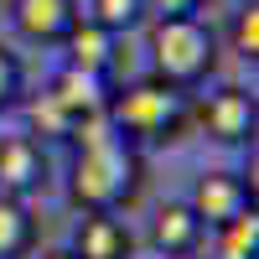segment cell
<instances>
[{
	"label": "cell",
	"mask_w": 259,
	"mask_h": 259,
	"mask_svg": "<svg viewBox=\"0 0 259 259\" xmlns=\"http://www.w3.org/2000/svg\"><path fill=\"white\" fill-rule=\"evenodd\" d=\"M78 150H73V182L68 197L83 212H119L124 202H135L140 192V156L135 145L119 140L109 119H89L73 130Z\"/></svg>",
	"instance_id": "cell-1"
},
{
	"label": "cell",
	"mask_w": 259,
	"mask_h": 259,
	"mask_svg": "<svg viewBox=\"0 0 259 259\" xmlns=\"http://www.w3.org/2000/svg\"><path fill=\"white\" fill-rule=\"evenodd\" d=\"M218 62V36L197 16H166L150 26V78L171 83L177 94L197 89Z\"/></svg>",
	"instance_id": "cell-2"
},
{
	"label": "cell",
	"mask_w": 259,
	"mask_h": 259,
	"mask_svg": "<svg viewBox=\"0 0 259 259\" xmlns=\"http://www.w3.org/2000/svg\"><path fill=\"white\" fill-rule=\"evenodd\" d=\"M109 130L130 145H156L182 130V94L161 78H135L124 89H109Z\"/></svg>",
	"instance_id": "cell-3"
},
{
	"label": "cell",
	"mask_w": 259,
	"mask_h": 259,
	"mask_svg": "<svg viewBox=\"0 0 259 259\" xmlns=\"http://www.w3.org/2000/svg\"><path fill=\"white\" fill-rule=\"evenodd\" d=\"M187 207L197 212L202 228H223L228 218H239V212L254 207V192H249V182L239 171H202L192 197H187Z\"/></svg>",
	"instance_id": "cell-4"
},
{
	"label": "cell",
	"mask_w": 259,
	"mask_h": 259,
	"mask_svg": "<svg viewBox=\"0 0 259 259\" xmlns=\"http://www.w3.org/2000/svg\"><path fill=\"white\" fill-rule=\"evenodd\" d=\"M197 119H202V135L223 140V145H239V140H249V135H254L259 109H254V94H249V89L228 83V89L207 94V104H202V114H197Z\"/></svg>",
	"instance_id": "cell-5"
},
{
	"label": "cell",
	"mask_w": 259,
	"mask_h": 259,
	"mask_svg": "<svg viewBox=\"0 0 259 259\" xmlns=\"http://www.w3.org/2000/svg\"><path fill=\"white\" fill-rule=\"evenodd\" d=\"M47 99H52L57 109L73 119V130H78V124H89V119H104V109H109V78L83 73V68H68V62H62V73L52 78Z\"/></svg>",
	"instance_id": "cell-6"
},
{
	"label": "cell",
	"mask_w": 259,
	"mask_h": 259,
	"mask_svg": "<svg viewBox=\"0 0 259 259\" xmlns=\"http://www.w3.org/2000/svg\"><path fill=\"white\" fill-rule=\"evenodd\" d=\"M47 182V156H41L36 135H6L0 140V197L26 202L31 192Z\"/></svg>",
	"instance_id": "cell-7"
},
{
	"label": "cell",
	"mask_w": 259,
	"mask_h": 259,
	"mask_svg": "<svg viewBox=\"0 0 259 259\" xmlns=\"http://www.w3.org/2000/svg\"><path fill=\"white\" fill-rule=\"evenodd\" d=\"M11 21H16V31L26 41L57 47V41L68 36V26L78 21V6L73 0H11Z\"/></svg>",
	"instance_id": "cell-8"
},
{
	"label": "cell",
	"mask_w": 259,
	"mask_h": 259,
	"mask_svg": "<svg viewBox=\"0 0 259 259\" xmlns=\"http://www.w3.org/2000/svg\"><path fill=\"white\" fill-rule=\"evenodd\" d=\"M57 47L68 52V68H83V73L109 78V68H114V52H119V36H114V31H104L99 21L78 16L73 26H68V36L57 41Z\"/></svg>",
	"instance_id": "cell-9"
},
{
	"label": "cell",
	"mask_w": 259,
	"mask_h": 259,
	"mask_svg": "<svg viewBox=\"0 0 259 259\" xmlns=\"http://www.w3.org/2000/svg\"><path fill=\"white\" fill-rule=\"evenodd\" d=\"M78 259H130V228L119 212H83V223L73 233Z\"/></svg>",
	"instance_id": "cell-10"
},
{
	"label": "cell",
	"mask_w": 259,
	"mask_h": 259,
	"mask_svg": "<svg viewBox=\"0 0 259 259\" xmlns=\"http://www.w3.org/2000/svg\"><path fill=\"white\" fill-rule=\"evenodd\" d=\"M202 223H197V212H192L187 202H166L161 212H156V223H150V244L161 249V259L166 254H197V244H202Z\"/></svg>",
	"instance_id": "cell-11"
},
{
	"label": "cell",
	"mask_w": 259,
	"mask_h": 259,
	"mask_svg": "<svg viewBox=\"0 0 259 259\" xmlns=\"http://www.w3.org/2000/svg\"><path fill=\"white\" fill-rule=\"evenodd\" d=\"M31 244H36L31 207L16 202V197H0V259H21V254H31Z\"/></svg>",
	"instance_id": "cell-12"
},
{
	"label": "cell",
	"mask_w": 259,
	"mask_h": 259,
	"mask_svg": "<svg viewBox=\"0 0 259 259\" xmlns=\"http://www.w3.org/2000/svg\"><path fill=\"white\" fill-rule=\"evenodd\" d=\"M73 6H78V16L99 21V26L114 31V36L145 21V0H73Z\"/></svg>",
	"instance_id": "cell-13"
},
{
	"label": "cell",
	"mask_w": 259,
	"mask_h": 259,
	"mask_svg": "<svg viewBox=\"0 0 259 259\" xmlns=\"http://www.w3.org/2000/svg\"><path fill=\"white\" fill-rule=\"evenodd\" d=\"M218 259H259V212H239L218 228Z\"/></svg>",
	"instance_id": "cell-14"
},
{
	"label": "cell",
	"mask_w": 259,
	"mask_h": 259,
	"mask_svg": "<svg viewBox=\"0 0 259 259\" xmlns=\"http://www.w3.org/2000/svg\"><path fill=\"white\" fill-rule=\"evenodd\" d=\"M233 52L249 57V62L259 57V6H254V0L233 11Z\"/></svg>",
	"instance_id": "cell-15"
},
{
	"label": "cell",
	"mask_w": 259,
	"mask_h": 259,
	"mask_svg": "<svg viewBox=\"0 0 259 259\" xmlns=\"http://www.w3.org/2000/svg\"><path fill=\"white\" fill-rule=\"evenodd\" d=\"M31 130H36V135H73V119L62 114L47 94H41V99L31 104Z\"/></svg>",
	"instance_id": "cell-16"
},
{
	"label": "cell",
	"mask_w": 259,
	"mask_h": 259,
	"mask_svg": "<svg viewBox=\"0 0 259 259\" xmlns=\"http://www.w3.org/2000/svg\"><path fill=\"white\" fill-rule=\"evenodd\" d=\"M21 99V62L11 47H0V109H11Z\"/></svg>",
	"instance_id": "cell-17"
},
{
	"label": "cell",
	"mask_w": 259,
	"mask_h": 259,
	"mask_svg": "<svg viewBox=\"0 0 259 259\" xmlns=\"http://www.w3.org/2000/svg\"><path fill=\"white\" fill-rule=\"evenodd\" d=\"M145 11H156V21H166V16H197L202 0H145Z\"/></svg>",
	"instance_id": "cell-18"
},
{
	"label": "cell",
	"mask_w": 259,
	"mask_h": 259,
	"mask_svg": "<svg viewBox=\"0 0 259 259\" xmlns=\"http://www.w3.org/2000/svg\"><path fill=\"white\" fill-rule=\"evenodd\" d=\"M41 259H78V254H73V249H47Z\"/></svg>",
	"instance_id": "cell-19"
},
{
	"label": "cell",
	"mask_w": 259,
	"mask_h": 259,
	"mask_svg": "<svg viewBox=\"0 0 259 259\" xmlns=\"http://www.w3.org/2000/svg\"><path fill=\"white\" fill-rule=\"evenodd\" d=\"M166 259H197V254H166Z\"/></svg>",
	"instance_id": "cell-20"
}]
</instances>
